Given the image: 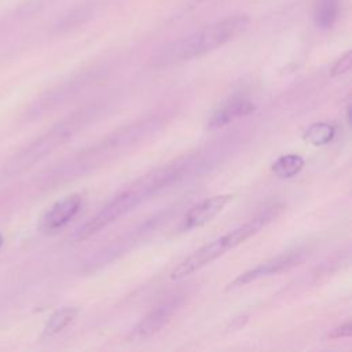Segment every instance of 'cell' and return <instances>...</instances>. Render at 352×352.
I'll return each mask as SVG.
<instances>
[{
  "label": "cell",
  "mask_w": 352,
  "mask_h": 352,
  "mask_svg": "<svg viewBox=\"0 0 352 352\" xmlns=\"http://www.w3.org/2000/svg\"><path fill=\"white\" fill-rule=\"evenodd\" d=\"M197 166V158L194 155H186L173 161L172 164H166L142 176L118 195H116L111 201H109L98 213H95L84 226H81L77 230L74 238L77 241H82L95 235L109 224L133 210L148 197L183 179L184 175L192 172V169Z\"/></svg>",
  "instance_id": "cell-1"
},
{
  "label": "cell",
  "mask_w": 352,
  "mask_h": 352,
  "mask_svg": "<svg viewBox=\"0 0 352 352\" xmlns=\"http://www.w3.org/2000/svg\"><path fill=\"white\" fill-rule=\"evenodd\" d=\"M250 25L248 15H232L220 19L198 32L175 40L161 48L153 58L155 66H169L202 56L234 40Z\"/></svg>",
  "instance_id": "cell-2"
},
{
  "label": "cell",
  "mask_w": 352,
  "mask_h": 352,
  "mask_svg": "<svg viewBox=\"0 0 352 352\" xmlns=\"http://www.w3.org/2000/svg\"><path fill=\"white\" fill-rule=\"evenodd\" d=\"M160 121L161 120L157 117L146 118L143 121L135 122L133 125L131 124L129 126H125L109 135L102 142H98V144L91 146L85 151L78 153V155H76L69 162L60 165L56 170L48 175L50 183L62 182L65 179L84 173L92 169L94 166H99L102 162L109 161L118 151L128 150L138 142L144 140L147 136H150L154 131L160 128Z\"/></svg>",
  "instance_id": "cell-3"
},
{
  "label": "cell",
  "mask_w": 352,
  "mask_h": 352,
  "mask_svg": "<svg viewBox=\"0 0 352 352\" xmlns=\"http://www.w3.org/2000/svg\"><path fill=\"white\" fill-rule=\"evenodd\" d=\"M94 118V109H82L76 111L47 132L36 138L28 146H25L21 151L12 155L3 166L1 177L11 179L15 176L22 175L23 172L29 170L37 162L48 157L51 153L62 147L66 142H69L74 135H77L91 120Z\"/></svg>",
  "instance_id": "cell-4"
},
{
  "label": "cell",
  "mask_w": 352,
  "mask_h": 352,
  "mask_svg": "<svg viewBox=\"0 0 352 352\" xmlns=\"http://www.w3.org/2000/svg\"><path fill=\"white\" fill-rule=\"evenodd\" d=\"M276 216V208L271 206L250 219L249 221L241 224L239 227L228 231L227 234L208 242L206 245L201 246L184 260H182L170 272V279H180L184 278L202 267L210 264L228 250L236 248L238 245L243 243L253 235H256L265 224H268L272 217Z\"/></svg>",
  "instance_id": "cell-5"
},
{
  "label": "cell",
  "mask_w": 352,
  "mask_h": 352,
  "mask_svg": "<svg viewBox=\"0 0 352 352\" xmlns=\"http://www.w3.org/2000/svg\"><path fill=\"white\" fill-rule=\"evenodd\" d=\"M305 258V252L301 249H296V250H290L286 253H282L276 257L268 258L260 264H257L256 267L245 271L243 274H239L230 285L228 289H235V287H241L245 286L248 283H252L254 280H258L264 276H270V275H276L285 271L292 270L293 267L301 264Z\"/></svg>",
  "instance_id": "cell-6"
},
{
  "label": "cell",
  "mask_w": 352,
  "mask_h": 352,
  "mask_svg": "<svg viewBox=\"0 0 352 352\" xmlns=\"http://www.w3.org/2000/svg\"><path fill=\"white\" fill-rule=\"evenodd\" d=\"M82 206V197L77 192L69 194L56 201L47 212L41 216L38 228L44 234H55L62 230L72 219L80 212Z\"/></svg>",
  "instance_id": "cell-7"
},
{
  "label": "cell",
  "mask_w": 352,
  "mask_h": 352,
  "mask_svg": "<svg viewBox=\"0 0 352 352\" xmlns=\"http://www.w3.org/2000/svg\"><path fill=\"white\" fill-rule=\"evenodd\" d=\"M232 194H219L213 197H208L201 202L195 204L190 208V210L184 214L180 221V231H190L198 227L205 226L212 221L223 209L232 201Z\"/></svg>",
  "instance_id": "cell-8"
},
{
  "label": "cell",
  "mask_w": 352,
  "mask_h": 352,
  "mask_svg": "<svg viewBox=\"0 0 352 352\" xmlns=\"http://www.w3.org/2000/svg\"><path fill=\"white\" fill-rule=\"evenodd\" d=\"M180 304L182 298L179 296H175L157 305L136 324V327L133 329V337L142 340L158 333L164 326L170 322Z\"/></svg>",
  "instance_id": "cell-9"
},
{
  "label": "cell",
  "mask_w": 352,
  "mask_h": 352,
  "mask_svg": "<svg viewBox=\"0 0 352 352\" xmlns=\"http://www.w3.org/2000/svg\"><path fill=\"white\" fill-rule=\"evenodd\" d=\"M256 106L254 103L243 95H235L230 99H227L219 109H216L209 118L208 126L210 129H217L221 126H226L234 120L246 117L254 111Z\"/></svg>",
  "instance_id": "cell-10"
},
{
  "label": "cell",
  "mask_w": 352,
  "mask_h": 352,
  "mask_svg": "<svg viewBox=\"0 0 352 352\" xmlns=\"http://www.w3.org/2000/svg\"><path fill=\"white\" fill-rule=\"evenodd\" d=\"M77 314H78V308H76V307H65V308L55 311L47 320L44 329H43V336L54 337V336L59 334L65 327H67L76 319Z\"/></svg>",
  "instance_id": "cell-11"
},
{
  "label": "cell",
  "mask_w": 352,
  "mask_h": 352,
  "mask_svg": "<svg viewBox=\"0 0 352 352\" xmlns=\"http://www.w3.org/2000/svg\"><path fill=\"white\" fill-rule=\"evenodd\" d=\"M340 11V1L338 0H319L315 8V25L322 29L327 30L331 29L337 21Z\"/></svg>",
  "instance_id": "cell-12"
},
{
  "label": "cell",
  "mask_w": 352,
  "mask_h": 352,
  "mask_svg": "<svg viewBox=\"0 0 352 352\" xmlns=\"http://www.w3.org/2000/svg\"><path fill=\"white\" fill-rule=\"evenodd\" d=\"M304 168V158L300 154L280 155L272 164V172L280 179H290L301 172Z\"/></svg>",
  "instance_id": "cell-13"
},
{
  "label": "cell",
  "mask_w": 352,
  "mask_h": 352,
  "mask_svg": "<svg viewBox=\"0 0 352 352\" xmlns=\"http://www.w3.org/2000/svg\"><path fill=\"white\" fill-rule=\"evenodd\" d=\"M94 14V8L91 6H81L78 8L70 10L65 15H62L54 25V29L58 32H65L74 29L84 22H87Z\"/></svg>",
  "instance_id": "cell-14"
},
{
  "label": "cell",
  "mask_w": 352,
  "mask_h": 352,
  "mask_svg": "<svg viewBox=\"0 0 352 352\" xmlns=\"http://www.w3.org/2000/svg\"><path fill=\"white\" fill-rule=\"evenodd\" d=\"M336 135V126L330 122H315L308 126L302 138L312 146H324L333 140Z\"/></svg>",
  "instance_id": "cell-15"
},
{
  "label": "cell",
  "mask_w": 352,
  "mask_h": 352,
  "mask_svg": "<svg viewBox=\"0 0 352 352\" xmlns=\"http://www.w3.org/2000/svg\"><path fill=\"white\" fill-rule=\"evenodd\" d=\"M352 65V52L346 51L342 56H340L331 66H330V76L337 77L346 73Z\"/></svg>",
  "instance_id": "cell-16"
},
{
  "label": "cell",
  "mask_w": 352,
  "mask_h": 352,
  "mask_svg": "<svg viewBox=\"0 0 352 352\" xmlns=\"http://www.w3.org/2000/svg\"><path fill=\"white\" fill-rule=\"evenodd\" d=\"M43 8V0H30L25 4H22L19 8H18V12L19 15H23V16H29L37 11H40Z\"/></svg>",
  "instance_id": "cell-17"
},
{
  "label": "cell",
  "mask_w": 352,
  "mask_h": 352,
  "mask_svg": "<svg viewBox=\"0 0 352 352\" xmlns=\"http://www.w3.org/2000/svg\"><path fill=\"white\" fill-rule=\"evenodd\" d=\"M351 334H352V324H351V322L348 320V322H345L344 324L336 327V329L329 334V337H330V338H344V337H349Z\"/></svg>",
  "instance_id": "cell-18"
},
{
  "label": "cell",
  "mask_w": 352,
  "mask_h": 352,
  "mask_svg": "<svg viewBox=\"0 0 352 352\" xmlns=\"http://www.w3.org/2000/svg\"><path fill=\"white\" fill-rule=\"evenodd\" d=\"M205 0H187L183 6H182V8L179 10L182 14H184V12H188V11H191V10H194L195 7H198L201 3H204Z\"/></svg>",
  "instance_id": "cell-19"
},
{
  "label": "cell",
  "mask_w": 352,
  "mask_h": 352,
  "mask_svg": "<svg viewBox=\"0 0 352 352\" xmlns=\"http://www.w3.org/2000/svg\"><path fill=\"white\" fill-rule=\"evenodd\" d=\"M345 110H346V122L351 124V116H349V114H351V103L346 104V109H345Z\"/></svg>",
  "instance_id": "cell-20"
},
{
  "label": "cell",
  "mask_w": 352,
  "mask_h": 352,
  "mask_svg": "<svg viewBox=\"0 0 352 352\" xmlns=\"http://www.w3.org/2000/svg\"><path fill=\"white\" fill-rule=\"evenodd\" d=\"M3 242H4V239H3V235H1V232H0V248H1Z\"/></svg>",
  "instance_id": "cell-21"
}]
</instances>
